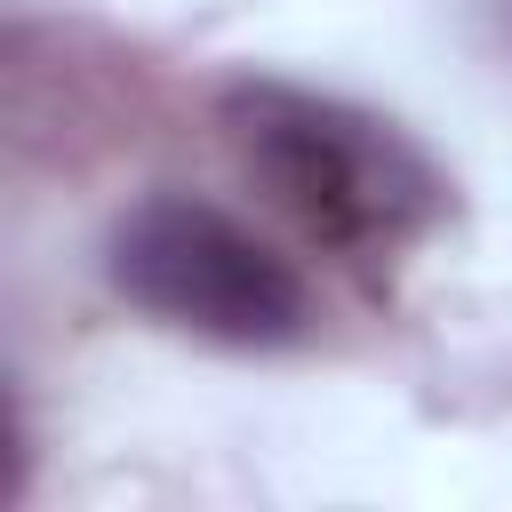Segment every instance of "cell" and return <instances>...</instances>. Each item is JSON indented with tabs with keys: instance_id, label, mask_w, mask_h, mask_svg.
Here are the masks:
<instances>
[{
	"instance_id": "1",
	"label": "cell",
	"mask_w": 512,
	"mask_h": 512,
	"mask_svg": "<svg viewBox=\"0 0 512 512\" xmlns=\"http://www.w3.org/2000/svg\"><path fill=\"white\" fill-rule=\"evenodd\" d=\"M216 120L272 208L344 264H392L448 216V176L392 120L344 96H312L296 80H232Z\"/></svg>"
},
{
	"instance_id": "2",
	"label": "cell",
	"mask_w": 512,
	"mask_h": 512,
	"mask_svg": "<svg viewBox=\"0 0 512 512\" xmlns=\"http://www.w3.org/2000/svg\"><path fill=\"white\" fill-rule=\"evenodd\" d=\"M112 288L152 312L160 328L240 344V352H280L312 336V288L288 256H272L240 216L192 192H152L112 224L104 256Z\"/></svg>"
}]
</instances>
